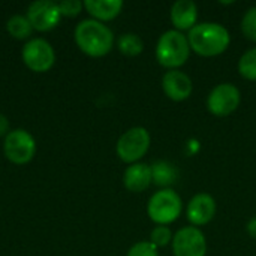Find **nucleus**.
<instances>
[{
    "mask_svg": "<svg viewBox=\"0 0 256 256\" xmlns=\"http://www.w3.org/2000/svg\"><path fill=\"white\" fill-rule=\"evenodd\" d=\"M190 51L202 57H216L225 52L231 44L230 32L219 22L196 24L189 33Z\"/></svg>",
    "mask_w": 256,
    "mask_h": 256,
    "instance_id": "1",
    "label": "nucleus"
},
{
    "mask_svg": "<svg viewBox=\"0 0 256 256\" xmlns=\"http://www.w3.org/2000/svg\"><path fill=\"white\" fill-rule=\"evenodd\" d=\"M75 42L78 48L90 57L106 56L114 44L111 28L93 18L82 20L75 27Z\"/></svg>",
    "mask_w": 256,
    "mask_h": 256,
    "instance_id": "2",
    "label": "nucleus"
},
{
    "mask_svg": "<svg viewBox=\"0 0 256 256\" xmlns=\"http://www.w3.org/2000/svg\"><path fill=\"white\" fill-rule=\"evenodd\" d=\"M190 56L188 36L178 30H166L156 44V60L160 66L174 70L183 66Z\"/></svg>",
    "mask_w": 256,
    "mask_h": 256,
    "instance_id": "3",
    "label": "nucleus"
},
{
    "mask_svg": "<svg viewBox=\"0 0 256 256\" xmlns=\"http://www.w3.org/2000/svg\"><path fill=\"white\" fill-rule=\"evenodd\" d=\"M183 212V201L172 189H160L152 195L147 204L148 218L156 225H170L176 222Z\"/></svg>",
    "mask_w": 256,
    "mask_h": 256,
    "instance_id": "4",
    "label": "nucleus"
},
{
    "mask_svg": "<svg viewBox=\"0 0 256 256\" xmlns=\"http://www.w3.org/2000/svg\"><path fill=\"white\" fill-rule=\"evenodd\" d=\"M150 134L142 126H135L126 130L117 141L116 152L120 160L132 165L142 159L150 148Z\"/></svg>",
    "mask_w": 256,
    "mask_h": 256,
    "instance_id": "5",
    "label": "nucleus"
},
{
    "mask_svg": "<svg viewBox=\"0 0 256 256\" xmlns=\"http://www.w3.org/2000/svg\"><path fill=\"white\" fill-rule=\"evenodd\" d=\"M4 156L16 165H24L34 158L36 141L30 132L24 129H14L4 136Z\"/></svg>",
    "mask_w": 256,
    "mask_h": 256,
    "instance_id": "6",
    "label": "nucleus"
},
{
    "mask_svg": "<svg viewBox=\"0 0 256 256\" xmlns=\"http://www.w3.org/2000/svg\"><path fill=\"white\" fill-rule=\"evenodd\" d=\"M240 102V90L231 82H222L210 92L207 98V108L216 117H228L238 108Z\"/></svg>",
    "mask_w": 256,
    "mask_h": 256,
    "instance_id": "7",
    "label": "nucleus"
},
{
    "mask_svg": "<svg viewBox=\"0 0 256 256\" xmlns=\"http://www.w3.org/2000/svg\"><path fill=\"white\" fill-rule=\"evenodd\" d=\"M22 62L33 72H46L56 62V52L51 44L42 38L30 39L22 48Z\"/></svg>",
    "mask_w": 256,
    "mask_h": 256,
    "instance_id": "8",
    "label": "nucleus"
},
{
    "mask_svg": "<svg viewBox=\"0 0 256 256\" xmlns=\"http://www.w3.org/2000/svg\"><path fill=\"white\" fill-rule=\"evenodd\" d=\"M172 254L174 256H206V236L196 226L180 228L172 237Z\"/></svg>",
    "mask_w": 256,
    "mask_h": 256,
    "instance_id": "9",
    "label": "nucleus"
},
{
    "mask_svg": "<svg viewBox=\"0 0 256 256\" xmlns=\"http://www.w3.org/2000/svg\"><path fill=\"white\" fill-rule=\"evenodd\" d=\"M34 30L46 32L54 28L62 18L58 4L51 0H38L30 3L26 15Z\"/></svg>",
    "mask_w": 256,
    "mask_h": 256,
    "instance_id": "10",
    "label": "nucleus"
},
{
    "mask_svg": "<svg viewBox=\"0 0 256 256\" xmlns=\"http://www.w3.org/2000/svg\"><path fill=\"white\" fill-rule=\"evenodd\" d=\"M216 214V201L208 194H196L188 202L186 218L192 226H202L213 220Z\"/></svg>",
    "mask_w": 256,
    "mask_h": 256,
    "instance_id": "11",
    "label": "nucleus"
},
{
    "mask_svg": "<svg viewBox=\"0 0 256 256\" xmlns=\"http://www.w3.org/2000/svg\"><path fill=\"white\" fill-rule=\"evenodd\" d=\"M162 88L168 99L174 102H183L192 94L194 84L192 80L184 72L174 69V70H168L162 76Z\"/></svg>",
    "mask_w": 256,
    "mask_h": 256,
    "instance_id": "12",
    "label": "nucleus"
},
{
    "mask_svg": "<svg viewBox=\"0 0 256 256\" xmlns=\"http://www.w3.org/2000/svg\"><path fill=\"white\" fill-rule=\"evenodd\" d=\"M171 22L178 32H190L196 26L198 6L192 0H178L171 6Z\"/></svg>",
    "mask_w": 256,
    "mask_h": 256,
    "instance_id": "13",
    "label": "nucleus"
},
{
    "mask_svg": "<svg viewBox=\"0 0 256 256\" xmlns=\"http://www.w3.org/2000/svg\"><path fill=\"white\" fill-rule=\"evenodd\" d=\"M123 183L129 192H134V194L144 192L153 183L152 168L142 162L129 165L123 174Z\"/></svg>",
    "mask_w": 256,
    "mask_h": 256,
    "instance_id": "14",
    "label": "nucleus"
},
{
    "mask_svg": "<svg viewBox=\"0 0 256 256\" xmlns=\"http://www.w3.org/2000/svg\"><path fill=\"white\" fill-rule=\"evenodd\" d=\"M84 8L98 21H110L114 20L123 9L122 0H86Z\"/></svg>",
    "mask_w": 256,
    "mask_h": 256,
    "instance_id": "15",
    "label": "nucleus"
},
{
    "mask_svg": "<svg viewBox=\"0 0 256 256\" xmlns=\"http://www.w3.org/2000/svg\"><path fill=\"white\" fill-rule=\"evenodd\" d=\"M150 168H152L153 183L156 186L164 188V189H168V186H171L177 178V172H176L174 165L166 162V160H158Z\"/></svg>",
    "mask_w": 256,
    "mask_h": 256,
    "instance_id": "16",
    "label": "nucleus"
},
{
    "mask_svg": "<svg viewBox=\"0 0 256 256\" xmlns=\"http://www.w3.org/2000/svg\"><path fill=\"white\" fill-rule=\"evenodd\" d=\"M117 46L122 54L128 57H135L142 52L144 42L136 33H123L117 40Z\"/></svg>",
    "mask_w": 256,
    "mask_h": 256,
    "instance_id": "17",
    "label": "nucleus"
},
{
    "mask_svg": "<svg viewBox=\"0 0 256 256\" xmlns=\"http://www.w3.org/2000/svg\"><path fill=\"white\" fill-rule=\"evenodd\" d=\"M6 28L9 32L10 36H14L15 39H26L32 34L33 27L28 21L27 16L24 15H14L8 20L6 22Z\"/></svg>",
    "mask_w": 256,
    "mask_h": 256,
    "instance_id": "18",
    "label": "nucleus"
},
{
    "mask_svg": "<svg viewBox=\"0 0 256 256\" xmlns=\"http://www.w3.org/2000/svg\"><path fill=\"white\" fill-rule=\"evenodd\" d=\"M238 72L244 80L256 81V48L248 50L238 60Z\"/></svg>",
    "mask_w": 256,
    "mask_h": 256,
    "instance_id": "19",
    "label": "nucleus"
},
{
    "mask_svg": "<svg viewBox=\"0 0 256 256\" xmlns=\"http://www.w3.org/2000/svg\"><path fill=\"white\" fill-rule=\"evenodd\" d=\"M172 231L166 225H158L156 228H153L150 234V243H153L158 249L165 248L170 243H172Z\"/></svg>",
    "mask_w": 256,
    "mask_h": 256,
    "instance_id": "20",
    "label": "nucleus"
},
{
    "mask_svg": "<svg viewBox=\"0 0 256 256\" xmlns=\"http://www.w3.org/2000/svg\"><path fill=\"white\" fill-rule=\"evenodd\" d=\"M242 32L243 34L256 42V6H252L246 10L242 20Z\"/></svg>",
    "mask_w": 256,
    "mask_h": 256,
    "instance_id": "21",
    "label": "nucleus"
},
{
    "mask_svg": "<svg viewBox=\"0 0 256 256\" xmlns=\"http://www.w3.org/2000/svg\"><path fill=\"white\" fill-rule=\"evenodd\" d=\"M126 256H159L158 248L150 242H140L134 244Z\"/></svg>",
    "mask_w": 256,
    "mask_h": 256,
    "instance_id": "22",
    "label": "nucleus"
},
{
    "mask_svg": "<svg viewBox=\"0 0 256 256\" xmlns=\"http://www.w3.org/2000/svg\"><path fill=\"white\" fill-rule=\"evenodd\" d=\"M57 4H58L60 14L64 16H76L84 6V3L80 0H63V2H58Z\"/></svg>",
    "mask_w": 256,
    "mask_h": 256,
    "instance_id": "23",
    "label": "nucleus"
},
{
    "mask_svg": "<svg viewBox=\"0 0 256 256\" xmlns=\"http://www.w3.org/2000/svg\"><path fill=\"white\" fill-rule=\"evenodd\" d=\"M9 134V120L4 114H0V136Z\"/></svg>",
    "mask_w": 256,
    "mask_h": 256,
    "instance_id": "24",
    "label": "nucleus"
},
{
    "mask_svg": "<svg viewBox=\"0 0 256 256\" xmlns=\"http://www.w3.org/2000/svg\"><path fill=\"white\" fill-rule=\"evenodd\" d=\"M246 231H248V234H249L252 238H255L256 240V216H254V218L248 222Z\"/></svg>",
    "mask_w": 256,
    "mask_h": 256,
    "instance_id": "25",
    "label": "nucleus"
}]
</instances>
